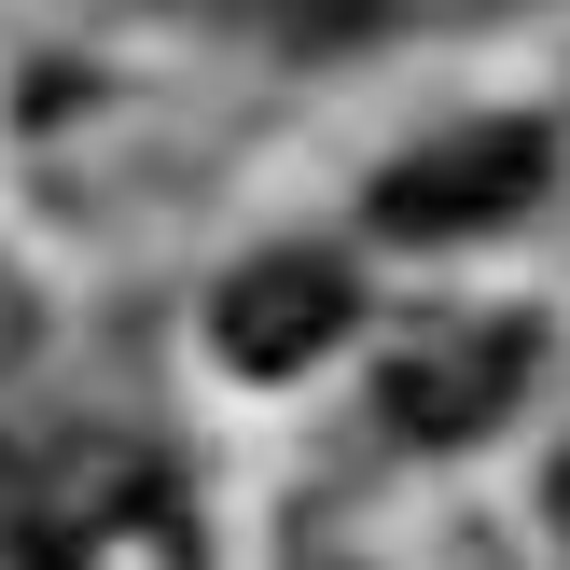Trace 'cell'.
<instances>
[{
	"instance_id": "4",
	"label": "cell",
	"mask_w": 570,
	"mask_h": 570,
	"mask_svg": "<svg viewBox=\"0 0 570 570\" xmlns=\"http://www.w3.org/2000/svg\"><path fill=\"white\" fill-rule=\"evenodd\" d=\"M515 390H529V321H432V334L390 348L376 404L404 445H473V432H501Z\"/></svg>"
},
{
	"instance_id": "1",
	"label": "cell",
	"mask_w": 570,
	"mask_h": 570,
	"mask_svg": "<svg viewBox=\"0 0 570 570\" xmlns=\"http://www.w3.org/2000/svg\"><path fill=\"white\" fill-rule=\"evenodd\" d=\"M28 515H42V570H209L181 488L154 460H126V445L56 460V501H28Z\"/></svg>"
},
{
	"instance_id": "5",
	"label": "cell",
	"mask_w": 570,
	"mask_h": 570,
	"mask_svg": "<svg viewBox=\"0 0 570 570\" xmlns=\"http://www.w3.org/2000/svg\"><path fill=\"white\" fill-rule=\"evenodd\" d=\"M0 570H42V515H28V473L0 460Z\"/></svg>"
},
{
	"instance_id": "2",
	"label": "cell",
	"mask_w": 570,
	"mask_h": 570,
	"mask_svg": "<svg viewBox=\"0 0 570 570\" xmlns=\"http://www.w3.org/2000/svg\"><path fill=\"white\" fill-rule=\"evenodd\" d=\"M348 321H362V278L334 250H265V265H237L209 293V348L237 376H306V362L348 348Z\"/></svg>"
},
{
	"instance_id": "6",
	"label": "cell",
	"mask_w": 570,
	"mask_h": 570,
	"mask_svg": "<svg viewBox=\"0 0 570 570\" xmlns=\"http://www.w3.org/2000/svg\"><path fill=\"white\" fill-rule=\"evenodd\" d=\"M14 348H28V293L0 278V376H14Z\"/></svg>"
},
{
	"instance_id": "7",
	"label": "cell",
	"mask_w": 570,
	"mask_h": 570,
	"mask_svg": "<svg viewBox=\"0 0 570 570\" xmlns=\"http://www.w3.org/2000/svg\"><path fill=\"white\" fill-rule=\"evenodd\" d=\"M557 529H570V460H557Z\"/></svg>"
},
{
	"instance_id": "3",
	"label": "cell",
	"mask_w": 570,
	"mask_h": 570,
	"mask_svg": "<svg viewBox=\"0 0 570 570\" xmlns=\"http://www.w3.org/2000/svg\"><path fill=\"white\" fill-rule=\"evenodd\" d=\"M543 167H557L543 126H445L432 154H404L376 181V223L390 237H488V223H515L543 195Z\"/></svg>"
}]
</instances>
